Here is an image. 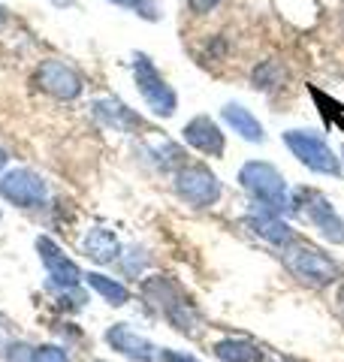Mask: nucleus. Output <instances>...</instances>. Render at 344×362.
Wrapping results in <instances>:
<instances>
[{
    "label": "nucleus",
    "instance_id": "1",
    "mask_svg": "<svg viewBox=\"0 0 344 362\" xmlns=\"http://www.w3.org/2000/svg\"><path fill=\"white\" fill-rule=\"evenodd\" d=\"M239 185L245 187V194L257 202L260 209L281 214L290 209V194H287L284 175L266 160H248L239 169Z\"/></svg>",
    "mask_w": 344,
    "mask_h": 362
},
{
    "label": "nucleus",
    "instance_id": "2",
    "mask_svg": "<svg viewBox=\"0 0 344 362\" xmlns=\"http://www.w3.org/2000/svg\"><path fill=\"white\" fill-rule=\"evenodd\" d=\"M142 296L148 299V305H151V308H157L160 314H164L178 332H185V335L197 332L200 314L193 311V305H190L185 296H181V290L172 284L169 278L151 275V278H148L145 284H142Z\"/></svg>",
    "mask_w": 344,
    "mask_h": 362
},
{
    "label": "nucleus",
    "instance_id": "3",
    "mask_svg": "<svg viewBox=\"0 0 344 362\" xmlns=\"http://www.w3.org/2000/svg\"><path fill=\"white\" fill-rule=\"evenodd\" d=\"M133 82H136V90L142 94L145 106L154 112L157 118H172L178 109V97L176 90L166 85V78L160 76V70L154 66V61L148 54H133Z\"/></svg>",
    "mask_w": 344,
    "mask_h": 362
},
{
    "label": "nucleus",
    "instance_id": "4",
    "mask_svg": "<svg viewBox=\"0 0 344 362\" xmlns=\"http://www.w3.org/2000/svg\"><path fill=\"white\" fill-rule=\"evenodd\" d=\"M284 145L290 148V154L299 160L302 166H308L311 173L320 175H329V178H338L341 175V157L329 148V145L320 139L317 133H308V130H287L281 133Z\"/></svg>",
    "mask_w": 344,
    "mask_h": 362
},
{
    "label": "nucleus",
    "instance_id": "5",
    "mask_svg": "<svg viewBox=\"0 0 344 362\" xmlns=\"http://www.w3.org/2000/svg\"><path fill=\"white\" fill-rule=\"evenodd\" d=\"M290 209H296L302 218L314 226V230L323 235L332 245H344V218L332 209V202L311 187H299L296 197L290 199Z\"/></svg>",
    "mask_w": 344,
    "mask_h": 362
},
{
    "label": "nucleus",
    "instance_id": "6",
    "mask_svg": "<svg viewBox=\"0 0 344 362\" xmlns=\"http://www.w3.org/2000/svg\"><path fill=\"white\" fill-rule=\"evenodd\" d=\"M284 263L308 287H329L338 278V266L311 245L293 242L290 247H284Z\"/></svg>",
    "mask_w": 344,
    "mask_h": 362
},
{
    "label": "nucleus",
    "instance_id": "7",
    "mask_svg": "<svg viewBox=\"0 0 344 362\" xmlns=\"http://www.w3.org/2000/svg\"><path fill=\"white\" fill-rule=\"evenodd\" d=\"M176 194L193 209H212L221 199V178L202 163H185L176 173Z\"/></svg>",
    "mask_w": 344,
    "mask_h": 362
},
{
    "label": "nucleus",
    "instance_id": "8",
    "mask_svg": "<svg viewBox=\"0 0 344 362\" xmlns=\"http://www.w3.org/2000/svg\"><path fill=\"white\" fill-rule=\"evenodd\" d=\"M0 197L16 209H40L45 206L49 187L33 169H9L0 175Z\"/></svg>",
    "mask_w": 344,
    "mask_h": 362
},
{
    "label": "nucleus",
    "instance_id": "9",
    "mask_svg": "<svg viewBox=\"0 0 344 362\" xmlns=\"http://www.w3.org/2000/svg\"><path fill=\"white\" fill-rule=\"evenodd\" d=\"M33 85L55 100H76L85 90L82 76L64 61H42L33 73Z\"/></svg>",
    "mask_w": 344,
    "mask_h": 362
},
{
    "label": "nucleus",
    "instance_id": "10",
    "mask_svg": "<svg viewBox=\"0 0 344 362\" xmlns=\"http://www.w3.org/2000/svg\"><path fill=\"white\" fill-rule=\"evenodd\" d=\"M37 254L42 259L45 272H49V290H57V287H79L82 284V275L85 272L79 269L70 257L64 254V247L52 242L49 235H40L37 239Z\"/></svg>",
    "mask_w": 344,
    "mask_h": 362
},
{
    "label": "nucleus",
    "instance_id": "11",
    "mask_svg": "<svg viewBox=\"0 0 344 362\" xmlns=\"http://www.w3.org/2000/svg\"><path fill=\"white\" fill-rule=\"evenodd\" d=\"M106 344L115 350V354L127 356L130 362H154L160 350L148 341L145 335H139L136 329H130L127 323H115L106 329Z\"/></svg>",
    "mask_w": 344,
    "mask_h": 362
},
{
    "label": "nucleus",
    "instance_id": "12",
    "mask_svg": "<svg viewBox=\"0 0 344 362\" xmlns=\"http://www.w3.org/2000/svg\"><path fill=\"white\" fill-rule=\"evenodd\" d=\"M181 139H185L190 148H197L209 157H224L227 151V139H224V130L209 118V115H197L185 124L181 130Z\"/></svg>",
    "mask_w": 344,
    "mask_h": 362
},
{
    "label": "nucleus",
    "instance_id": "13",
    "mask_svg": "<svg viewBox=\"0 0 344 362\" xmlns=\"http://www.w3.org/2000/svg\"><path fill=\"white\" fill-rule=\"evenodd\" d=\"M248 226L260 235V239H266V242H269V245H275V247H290V245L296 242L293 226L287 223V221L281 218V214L266 211V209L251 211V214H248Z\"/></svg>",
    "mask_w": 344,
    "mask_h": 362
},
{
    "label": "nucleus",
    "instance_id": "14",
    "mask_svg": "<svg viewBox=\"0 0 344 362\" xmlns=\"http://www.w3.org/2000/svg\"><path fill=\"white\" fill-rule=\"evenodd\" d=\"M221 115H224V121L229 124V127H233L239 136H242L245 142H254V145L266 142V130H263L260 118H257L251 109H245L242 103H227V106L221 109Z\"/></svg>",
    "mask_w": 344,
    "mask_h": 362
},
{
    "label": "nucleus",
    "instance_id": "15",
    "mask_svg": "<svg viewBox=\"0 0 344 362\" xmlns=\"http://www.w3.org/2000/svg\"><path fill=\"white\" fill-rule=\"evenodd\" d=\"M82 251H85V257L94 259V263L106 266V263H115V259L121 257V242L112 230H106V226H94V230H88V235H85Z\"/></svg>",
    "mask_w": 344,
    "mask_h": 362
},
{
    "label": "nucleus",
    "instance_id": "16",
    "mask_svg": "<svg viewBox=\"0 0 344 362\" xmlns=\"http://www.w3.org/2000/svg\"><path fill=\"white\" fill-rule=\"evenodd\" d=\"M212 354L221 359V362H263V350L248 341V338H221V341H214Z\"/></svg>",
    "mask_w": 344,
    "mask_h": 362
},
{
    "label": "nucleus",
    "instance_id": "17",
    "mask_svg": "<svg viewBox=\"0 0 344 362\" xmlns=\"http://www.w3.org/2000/svg\"><path fill=\"white\" fill-rule=\"evenodd\" d=\"M94 115L106 124V127H115V130H130V127H139V115H133V112L118 103V100H97L94 103Z\"/></svg>",
    "mask_w": 344,
    "mask_h": 362
},
{
    "label": "nucleus",
    "instance_id": "18",
    "mask_svg": "<svg viewBox=\"0 0 344 362\" xmlns=\"http://www.w3.org/2000/svg\"><path fill=\"white\" fill-rule=\"evenodd\" d=\"M88 281V287L100 293L103 299H106L112 308H121V305H127L130 302V290L121 284V281H115V278H106V275H100V272H85L82 275Z\"/></svg>",
    "mask_w": 344,
    "mask_h": 362
},
{
    "label": "nucleus",
    "instance_id": "19",
    "mask_svg": "<svg viewBox=\"0 0 344 362\" xmlns=\"http://www.w3.org/2000/svg\"><path fill=\"white\" fill-rule=\"evenodd\" d=\"M287 78V70L281 61H263L254 66V73H251V82H254L257 90H275L281 88Z\"/></svg>",
    "mask_w": 344,
    "mask_h": 362
},
{
    "label": "nucleus",
    "instance_id": "20",
    "mask_svg": "<svg viewBox=\"0 0 344 362\" xmlns=\"http://www.w3.org/2000/svg\"><path fill=\"white\" fill-rule=\"evenodd\" d=\"M30 362H70V354L61 344H40L30 350Z\"/></svg>",
    "mask_w": 344,
    "mask_h": 362
},
{
    "label": "nucleus",
    "instance_id": "21",
    "mask_svg": "<svg viewBox=\"0 0 344 362\" xmlns=\"http://www.w3.org/2000/svg\"><path fill=\"white\" fill-rule=\"evenodd\" d=\"M130 9H136L145 21H157L160 18V6L157 0H130Z\"/></svg>",
    "mask_w": 344,
    "mask_h": 362
},
{
    "label": "nucleus",
    "instance_id": "22",
    "mask_svg": "<svg viewBox=\"0 0 344 362\" xmlns=\"http://www.w3.org/2000/svg\"><path fill=\"white\" fill-rule=\"evenodd\" d=\"M6 362H30V347H25V344L6 347Z\"/></svg>",
    "mask_w": 344,
    "mask_h": 362
},
{
    "label": "nucleus",
    "instance_id": "23",
    "mask_svg": "<svg viewBox=\"0 0 344 362\" xmlns=\"http://www.w3.org/2000/svg\"><path fill=\"white\" fill-rule=\"evenodd\" d=\"M157 356H160V362H200V359H193L188 354H178V350H169V347H164Z\"/></svg>",
    "mask_w": 344,
    "mask_h": 362
},
{
    "label": "nucleus",
    "instance_id": "24",
    "mask_svg": "<svg viewBox=\"0 0 344 362\" xmlns=\"http://www.w3.org/2000/svg\"><path fill=\"white\" fill-rule=\"evenodd\" d=\"M221 4V0H188V6H190V13H197V16H205V13H212V9Z\"/></svg>",
    "mask_w": 344,
    "mask_h": 362
},
{
    "label": "nucleus",
    "instance_id": "25",
    "mask_svg": "<svg viewBox=\"0 0 344 362\" xmlns=\"http://www.w3.org/2000/svg\"><path fill=\"white\" fill-rule=\"evenodd\" d=\"M6 160H9L6 151H0V175H4V169H6Z\"/></svg>",
    "mask_w": 344,
    "mask_h": 362
},
{
    "label": "nucleus",
    "instance_id": "26",
    "mask_svg": "<svg viewBox=\"0 0 344 362\" xmlns=\"http://www.w3.org/2000/svg\"><path fill=\"white\" fill-rule=\"evenodd\" d=\"M338 308H341V314H344V287L338 290Z\"/></svg>",
    "mask_w": 344,
    "mask_h": 362
},
{
    "label": "nucleus",
    "instance_id": "27",
    "mask_svg": "<svg viewBox=\"0 0 344 362\" xmlns=\"http://www.w3.org/2000/svg\"><path fill=\"white\" fill-rule=\"evenodd\" d=\"M55 6H73V0H52Z\"/></svg>",
    "mask_w": 344,
    "mask_h": 362
},
{
    "label": "nucleus",
    "instance_id": "28",
    "mask_svg": "<svg viewBox=\"0 0 344 362\" xmlns=\"http://www.w3.org/2000/svg\"><path fill=\"white\" fill-rule=\"evenodd\" d=\"M109 4H115V6H130V0H109Z\"/></svg>",
    "mask_w": 344,
    "mask_h": 362
},
{
    "label": "nucleus",
    "instance_id": "29",
    "mask_svg": "<svg viewBox=\"0 0 344 362\" xmlns=\"http://www.w3.org/2000/svg\"><path fill=\"white\" fill-rule=\"evenodd\" d=\"M4 21H6V16H4V6H0V30H4Z\"/></svg>",
    "mask_w": 344,
    "mask_h": 362
},
{
    "label": "nucleus",
    "instance_id": "30",
    "mask_svg": "<svg viewBox=\"0 0 344 362\" xmlns=\"http://www.w3.org/2000/svg\"><path fill=\"white\" fill-rule=\"evenodd\" d=\"M341 154H344V145H341Z\"/></svg>",
    "mask_w": 344,
    "mask_h": 362
}]
</instances>
